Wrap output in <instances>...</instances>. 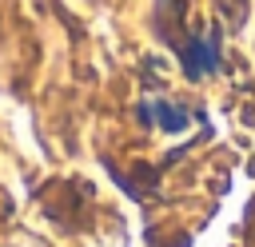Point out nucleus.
<instances>
[{
    "mask_svg": "<svg viewBox=\"0 0 255 247\" xmlns=\"http://www.w3.org/2000/svg\"><path fill=\"white\" fill-rule=\"evenodd\" d=\"M155 120H159V127H163V131H179V127L187 124V116H183L179 108H171V104H163V100L155 104Z\"/></svg>",
    "mask_w": 255,
    "mask_h": 247,
    "instance_id": "obj_1",
    "label": "nucleus"
}]
</instances>
